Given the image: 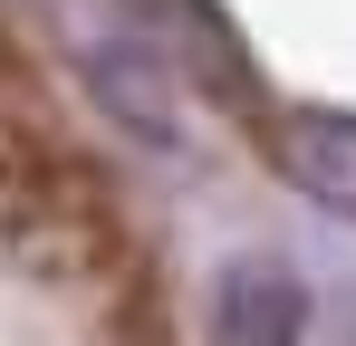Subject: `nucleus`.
<instances>
[{"label":"nucleus","mask_w":356,"mask_h":346,"mask_svg":"<svg viewBox=\"0 0 356 346\" xmlns=\"http://www.w3.org/2000/svg\"><path fill=\"white\" fill-rule=\"evenodd\" d=\"M270 154H280V173H289L298 192H318V202L356 212V115H318V106H298V115H280Z\"/></svg>","instance_id":"obj_1"},{"label":"nucleus","mask_w":356,"mask_h":346,"mask_svg":"<svg viewBox=\"0 0 356 346\" xmlns=\"http://www.w3.org/2000/svg\"><path fill=\"white\" fill-rule=\"evenodd\" d=\"M222 346H298L308 337V288L289 270H270V260H241L232 279H222Z\"/></svg>","instance_id":"obj_2"}]
</instances>
